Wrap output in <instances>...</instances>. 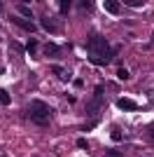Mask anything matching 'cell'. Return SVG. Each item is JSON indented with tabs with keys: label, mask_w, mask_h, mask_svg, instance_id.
<instances>
[{
	"label": "cell",
	"mask_w": 154,
	"mask_h": 157,
	"mask_svg": "<svg viewBox=\"0 0 154 157\" xmlns=\"http://www.w3.org/2000/svg\"><path fill=\"white\" fill-rule=\"evenodd\" d=\"M86 54H89V61L94 66H108L115 56V49L110 47V42L103 38L101 33H89L86 38Z\"/></svg>",
	"instance_id": "1"
},
{
	"label": "cell",
	"mask_w": 154,
	"mask_h": 157,
	"mask_svg": "<svg viewBox=\"0 0 154 157\" xmlns=\"http://www.w3.org/2000/svg\"><path fill=\"white\" fill-rule=\"evenodd\" d=\"M51 115H54V110H51L45 101H31V105H28V117H31V122H35V124H49Z\"/></svg>",
	"instance_id": "2"
},
{
	"label": "cell",
	"mask_w": 154,
	"mask_h": 157,
	"mask_svg": "<svg viewBox=\"0 0 154 157\" xmlns=\"http://www.w3.org/2000/svg\"><path fill=\"white\" fill-rule=\"evenodd\" d=\"M117 105H119L122 110H138V103L131 101V98H126V96H119V98H117Z\"/></svg>",
	"instance_id": "3"
},
{
	"label": "cell",
	"mask_w": 154,
	"mask_h": 157,
	"mask_svg": "<svg viewBox=\"0 0 154 157\" xmlns=\"http://www.w3.org/2000/svg\"><path fill=\"white\" fill-rule=\"evenodd\" d=\"M101 105H103V98H91L86 103V115H96L101 110Z\"/></svg>",
	"instance_id": "4"
},
{
	"label": "cell",
	"mask_w": 154,
	"mask_h": 157,
	"mask_svg": "<svg viewBox=\"0 0 154 157\" xmlns=\"http://www.w3.org/2000/svg\"><path fill=\"white\" fill-rule=\"evenodd\" d=\"M40 24H42V26H45L49 33H58V24H56L54 19H47V17H42V19H40Z\"/></svg>",
	"instance_id": "5"
},
{
	"label": "cell",
	"mask_w": 154,
	"mask_h": 157,
	"mask_svg": "<svg viewBox=\"0 0 154 157\" xmlns=\"http://www.w3.org/2000/svg\"><path fill=\"white\" fill-rule=\"evenodd\" d=\"M12 24H14V26H21L24 31H28V33H33V31H35V26H33L31 21H21L19 17H12Z\"/></svg>",
	"instance_id": "6"
},
{
	"label": "cell",
	"mask_w": 154,
	"mask_h": 157,
	"mask_svg": "<svg viewBox=\"0 0 154 157\" xmlns=\"http://www.w3.org/2000/svg\"><path fill=\"white\" fill-rule=\"evenodd\" d=\"M58 52H61V49H58V45H54V42H47L45 45V54L47 56H56Z\"/></svg>",
	"instance_id": "7"
},
{
	"label": "cell",
	"mask_w": 154,
	"mask_h": 157,
	"mask_svg": "<svg viewBox=\"0 0 154 157\" xmlns=\"http://www.w3.org/2000/svg\"><path fill=\"white\" fill-rule=\"evenodd\" d=\"M51 71H54V75H58L61 80H70V73L65 71V68H58V66H54Z\"/></svg>",
	"instance_id": "8"
},
{
	"label": "cell",
	"mask_w": 154,
	"mask_h": 157,
	"mask_svg": "<svg viewBox=\"0 0 154 157\" xmlns=\"http://www.w3.org/2000/svg\"><path fill=\"white\" fill-rule=\"evenodd\" d=\"M105 10H108V12H112V14H117V12H119V2H112V0H105Z\"/></svg>",
	"instance_id": "9"
},
{
	"label": "cell",
	"mask_w": 154,
	"mask_h": 157,
	"mask_svg": "<svg viewBox=\"0 0 154 157\" xmlns=\"http://www.w3.org/2000/svg\"><path fill=\"white\" fill-rule=\"evenodd\" d=\"M19 12L24 14L26 19H33V12H31V7H28V5H21V2H19Z\"/></svg>",
	"instance_id": "10"
},
{
	"label": "cell",
	"mask_w": 154,
	"mask_h": 157,
	"mask_svg": "<svg viewBox=\"0 0 154 157\" xmlns=\"http://www.w3.org/2000/svg\"><path fill=\"white\" fill-rule=\"evenodd\" d=\"M58 12L68 14V12H70V2H68V0H61V2H58Z\"/></svg>",
	"instance_id": "11"
},
{
	"label": "cell",
	"mask_w": 154,
	"mask_h": 157,
	"mask_svg": "<svg viewBox=\"0 0 154 157\" xmlns=\"http://www.w3.org/2000/svg\"><path fill=\"white\" fill-rule=\"evenodd\" d=\"M26 49H28L31 54H35V49H38V40L31 38V40H28V45H26Z\"/></svg>",
	"instance_id": "12"
},
{
	"label": "cell",
	"mask_w": 154,
	"mask_h": 157,
	"mask_svg": "<svg viewBox=\"0 0 154 157\" xmlns=\"http://www.w3.org/2000/svg\"><path fill=\"white\" fill-rule=\"evenodd\" d=\"M110 136H112V141H119V138H122V129H119V127H112Z\"/></svg>",
	"instance_id": "13"
},
{
	"label": "cell",
	"mask_w": 154,
	"mask_h": 157,
	"mask_svg": "<svg viewBox=\"0 0 154 157\" xmlns=\"http://www.w3.org/2000/svg\"><path fill=\"white\" fill-rule=\"evenodd\" d=\"M9 101H12V98H9V94H7L5 89H0V103H2V105H7Z\"/></svg>",
	"instance_id": "14"
},
{
	"label": "cell",
	"mask_w": 154,
	"mask_h": 157,
	"mask_svg": "<svg viewBox=\"0 0 154 157\" xmlns=\"http://www.w3.org/2000/svg\"><path fill=\"white\" fill-rule=\"evenodd\" d=\"M94 98H103V85H96V89H94Z\"/></svg>",
	"instance_id": "15"
},
{
	"label": "cell",
	"mask_w": 154,
	"mask_h": 157,
	"mask_svg": "<svg viewBox=\"0 0 154 157\" xmlns=\"http://www.w3.org/2000/svg\"><path fill=\"white\" fill-rule=\"evenodd\" d=\"M117 75H119V80H126V78H128V71H126V68H119V71H117Z\"/></svg>",
	"instance_id": "16"
},
{
	"label": "cell",
	"mask_w": 154,
	"mask_h": 157,
	"mask_svg": "<svg viewBox=\"0 0 154 157\" xmlns=\"http://www.w3.org/2000/svg\"><path fill=\"white\" fill-rule=\"evenodd\" d=\"M126 5H128V7H140L142 0H126Z\"/></svg>",
	"instance_id": "17"
},
{
	"label": "cell",
	"mask_w": 154,
	"mask_h": 157,
	"mask_svg": "<svg viewBox=\"0 0 154 157\" xmlns=\"http://www.w3.org/2000/svg\"><path fill=\"white\" fill-rule=\"evenodd\" d=\"M105 157H122V152H119V150H108Z\"/></svg>",
	"instance_id": "18"
},
{
	"label": "cell",
	"mask_w": 154,
	"mask_h": 157,
	"mask_svg": "<svg viewBox=\"0 0 154 157\" xmlns=\"http://www.w3.org/2000/svg\"><path fill=\"white\" fill-rule=\"evenodd\" d=\"M147 136H149V141L154 143V124H149V127H147Z\"/></svg>",
	"instance_id": "19"
},
{
	"label": "cell",
	"mask_w": 154,
	"mask_h": 157,
	"mask_svg": "<svg viewBox=\"0 0 154 157\" xmlns=\"http://www.w3.org/2000/svg\"><path fill=\"white\" fill-rule=\"evenodd\" d=\"M77 145H79V148H82V150H86V148H89V143H86V141H84V138H79V141H77Z\"/></svg>",
	"instance_id": "20"
},
{
	"label": "cell",
	"mask_w": 154,
	"mask_h": 157,
	"mask_svg": "<svg viewBox=\"0 0 154 157\" xmlns=\"http://www.w3.org/2000/svg\"><path fill=\"white\" fill-rule=\"evenodd\" d=\"M94 127H96V122H86V124H84L82 129H84V131H89V129H94Z\"/></svg>",
	"instance_id": "21"
},
{
	"label": "cell",
	"mask_w": 154,
	"mask_h": 157,
	"mask_svg": "<svg viewBox=\"0 0 154 157\" xmlns=\"http://www.w3.org/2000/svg\"><path fill=\"white\" fill-rule=\"evenodd\" d=\"M149 47H154V35H152V42H149Z\"/></svg>",
	"instance_id": "22"
},
{
	"label": "cell",
	"mask_w": 154,
	"mask_h": 157,
	"mask_svg": "<svg viewBox=\"0 0 154 157\" xmlns=\"http://www.w3.org/2000/svg\"><path fill=\"white\" fill-rule=\"evenodd\" d=\"M0 12H2V2H0Z\"/></svg>",
	"instance_id": "23"
}]
</instances>
